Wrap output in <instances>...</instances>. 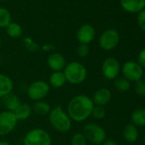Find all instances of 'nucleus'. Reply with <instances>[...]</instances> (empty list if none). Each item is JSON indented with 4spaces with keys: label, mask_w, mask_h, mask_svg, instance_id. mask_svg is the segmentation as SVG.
I'll list each match as a JSON object with an SVG mask.
<instances>
[{
    "label": "nucleus",
    "mask_w": 145,
    "mask_h": 145,
    "mask_svg": "<svg viewBox=\"0 0 145 145\" xmlns=\"http://www.w3.org/2000/svg\"><path fill=\"white\" fill-rule=\"evenodd\" d=\"M94 106V103L89 96L80 94L70 99L67 105L66 112L72 121L81 123L91 116Z\"/></svg>",
    "instance_id": "1"
},
{
    "label": "nucleus",
    "mask_w": 145,
    "mask_h": 145,
    "mask_svg": "<svg viewBox=\"0 0 145 145\" xmlns=\"http://www.w3.org/2000/svg\"><path fill=\"white\" fill-rule=\"evenodd\" d=\"M48 120L51 127L61 133L69 131L72 125V121L67 113L60 105L51 108L48 114Z\"/></svg>",
    "instance_id": "2"
},
{
    "label": "nucleus",
    "mask_w": 145,
    "mask_h": 145,
    "mask_svg": "<svg viewBox=\"0 0 145 145\" xmlns=\"http://www.w3.org/2000/svg\"><path fill=\"white\" fill-rule=\"evenodd\" d=\"M62 72L67 83L74 86L82 84L87 77L86 67L77 61H72L67 63Z\"/></svg>",
    "instance_id": "3"
},
{
    "label": "nucleus",
    "mask_w": 145,
    "mask_h": 145,
    "mask_svg": "<svg viewBox=\"0 0 145 145\" xmlns=\"http://www.w3.org/2000/svg\"><path fill=\"white\" fill-rule=\"evenodd\" d=\"M50 133L42 128H33L28 131L23 137V145H51Z\"/></svg>",
    "instance_id": "4"
},
{
    "label": "nucleus",
    "mask_w": 145,
    "mask_h": 145,
    "mask_svg": "<svg viewBox=\"0 0 145 145\" xmlns=\"http://www.w3.org/2000/svg\"><path fill=\"white\" fill-rule=\"evenodd\" d=\"M82 132L86 137L87 141L94 145L103 144L107 139L105 130L96 123H88L85 125Z\"/></svg>",
    "instance_id": "5"
},
{
    "label": "nucleus",
    "mask_w": 145,
    "mask_h": 145,
    "mask_svg": "<svg viewBox=\"0 0 145 145\" xmlns=\"http://www.w3.org/2000/svg\"><path fill=\"white\" fill-rule=\"evenodd\" d=\"M50 86L48 82L44 80H36L31 83L27 89V95L33 102L44 100L50 93Z\"/></svg>",
    "instance_id": "6"
},
{
    "label": "nucleus",
    "mask_w": 145,
    "mask_h": 145,
    "mask_svg": "<svg viewBox=\"0 0 145 145\" xmlns=\"http://www.w3.org/2000/svg\"><path fill=\"white\" fill-rule=\"evenodd\" d=\"M18 122L13 112L8 110L0 112V137L11 133L16 128Z\"/></svg>",
    "instance_id": "7"
},
{
    "label": "nucleus",
    "mask_w": 145,
    "mask_h": 145,
    "mask_svg": "<svg viewBox=\"0 0 145 145\" xmlns=\"http://www.w3.org/2000/svg\"><path fill=\"white\" fill-rule=\"evenodd\" d=\"M120 70L124 78L130 82H137L143 76V68L137 62L132 61L125 62Z\"/></svg>",
    "instance_id": "8"
},
{
    "label": "nucleus",
    "mask_w": 145,
    "mask_h": 145,
    "mask_svg": "<svg viewBox=\"0 0 145 145\" xmlns=\"http://www.w3.org/2000/svg\"><path fill=\"white\" fill-rule=\"evenodd\" d=\"M120 42V34L115 29H108L104 31L99 38L100 47L106 51L116 48Z\"/></svg>",
    "instance_id": "9"
},
{
    "label": "nucleus",
    "mask_w": 145,
    "mask_h": 145,
    "mask_svg": "<svg viewBox=\"0 0 145 145\" xmlns=\"http://www.w3.org/2000/svg\"><path fill=\"white\" fill-rule=\"evenodd\" d=\"M120 72V62L114 57H108L104 60L102 65V72L104 78L109 80H115Z\"/></svg>",
    "instance_id": "10"
},
{
    "label": "nucleus",
    "mask_w": 145,
    "mask_h": 145,
    "mask_svg": "<svg viewBox=\"0 0 145 145\" xmlns=\"http://www.w3.org/2000/svg\"><path fill=\"white\" fill-rule=\"evenodd\" d=\"M96 31L95 28L90 24L82 25L76 33V38L80 44H89L91 43L95 38Z\"/></svg>",
    "instance_id": "11"
},
{
    "label": "nucleus",
    "mask_w": 145,
    "mask_h": 145,
    "mask_svg": "<svg viewBox=\"0 0 145 145\" xmlns=\"http://www.w3.org/2000/svg\"><path fill=\"white\" fill-rule=\"evenodd\" d=\"M66 64V59L61 53L53 52L47 57V65L52 72L63 71Z\"/></svg>",
    "instance_id": "12"
},
{
    "label": "nucleus",
    "mask_w": 145,
    "mask_h": 145,
    "mask_svg": "<svg viewBox=\"0 0 145 145\" xmlns=\"http://www.w3.org/2000/svg\"><path fill=\"white\" fill-rule=\"evenodd\" d=\"M111 97L112 93L110 90L105 87H102L95 91L91 99L94 103V105L104 107L109 103V101L111 100Z\"/></svg>",
    "instance_id": "13"
},
{
    "label": "nucleus",
    "mask_w": 145,
    "mask_h": 145,
    "mask_svg": "<svg viewBox=\"0 0 145 145\" xmlns=\"http://www.w3.org/2000/svg\"><path fill=\"white\" fill-rule=\"evenodd\" d=\"M123 10L129 13H139L145 7V0H120Z\"/></svg>",
    "instance_id": "14"
},
{
    "label": "nucleus",
    "mask_w": 145,
    "mask_h": 145,
    "mask_svg": "<svg viewBox=\"0 0 145 145\" xmlns=\"http://www.w3.org/2000/svg\"><path fill=\"white\" fill-rule=\"evenodd\" d=\"M13 80L6 74L0 72V100L8 94L13 92Z\"/></svg>",
    "instance_id": "15"
},
{
    "label": "nucleus",
    "mask_w": 145,
    "mask_h": 145,
    "mask_svg": "<svg viewBox=\"0 0 145 145\" xmlns=\"http://www.w3.org/2000/svg\"><path fill=\"white\" fill-rule=\"evenodd\" d=\"M1 102L5 110L10 111V112H14L22 103L18 96L16 94H14L13 92L3 97L1 99Z\"/></svg>",
    "instance_id": "16"
},
{
    "label": "nucleus",
    "mask_w": 145,
    "mask_h": 145,
    "mask_svg": "<svg viewBox=\"0 0 145 145\" xmlns=\"http://www.w3.org/2000/svg\"><path fill=\"white\" fill-rule=\"evenodd\" d=\"M18 121H24L30 118L33 114L32 106L28 103H21V105L13 112Z\"/></svg>",
    "instance_id": "17"
},
{
    "label": "nucleus",
    "mask_w": 145,
    "mask_h": 145,
    "mask_svg": "<svg viewBox=\"0 0 145 145\" xmlns=\"http://www.w3.org/2000/svg\"><path fill=\"white\" fill-rule=\"evenodd\" d=\"M66 83H67V81H66V79H65V76L63 74L62 71L52 72V74L49 77L48 84L50 87L59 89V88H61L62 86H64Z\"/></svg>",
    "instance_id": "18"
},
{
    "label": "nucleus",
    "mask_w": 145,
    "mask_h": 145,
    "mask_svg": "<svg viewBox=\"0 0 145 145\" xmlns=\"http://www.w3.org/2000/svg\"><path fill=\"white\" fill-rule=\"evenodd\" d=\"M123 137L128 142H134L138 138V131L133 124H128L123 130Z\"/></svg>",
    "instance_id": "19"
},
{
    "label": "nucleus",
    "mask_w": 145,
    "mask_h": 145,
    "mask_svg": "<svg viewBox=\"0 0 145 145\" xmlns=\"http://www.w3.org/2000/svg\"><path fill=\"white\" fill-rule=\"evenodd\" d=\"M32 108L33 113L38 115H48L50 111L51 110L50 104L44 100L34 102L33 105L32 106Z\"/></svg>",
    "instance_id": "20"
},
{
    "label": "nucleus",
    "mask_w": 145,
    "mask_h": 145,
    "mask_svg": "<svg viewBox=\"0 0 145 145\" xmlns=\"http://www.w3.org/2000/svg\"><path fill=\"white\" fill-rule=\"evenodd\" d=\"M131 120L134 125L145 126V108H137L134 110L131 114Z\"/></svg>",
    "instance_id": "21"
},
{
    "label": "nucleus",
    "mask_w": 145,
    "mask_h": 145,
    "mask_svg": "<svg viewBox=\"0 0 145 145\" xmlns=\"http://www.w3.org/2000/svg\"><path fill=\"white\" fill-rule=\"evenodd\" d=\"M6 33L9 37L12 39L20 38L22 34V28L21 25L17 22H10L6 27Z\"/></svg>",
    "instance_id": "22"
},
{
    "label": "nucleus",
    "mask_w": 145,
    "mask_h": 145,
    "mask_svg": "<svg viewBox=\"0 0 145 145\" xmlns=\"http://www.w3.org/2000/svg\"><path fill=\"white\" fill-rule=\"evenodd\" d=\"M11 22L10 11L4 7H0V28H5Z\"/></svg>",
    "instance_id": "23"
},
{
    "label": "nucleus",
    "mask_w": 145,
    "mask_h": 145,
    "mask_svg": "<svg viewBox=\"0 0 145 145\" xmlns=\"http://www.w3.org/2000/svg\"><path fill=\"white\" fill-rule=\"evenodd\" d=\"M114 86L116 90L121 92H125L130 90L131 83L125 78H116L114 82Z\"/></svg>",
    "instance_id": "24"
},
{
    "label": "nucleus",
    "mask_w": 145,
    "mask_h": 145,
    "mask_svg": "<svg viewBox=\"0 0 145 145\" xmlns=\"http://www.w3.org/2000/svg\"><path fill=\"white\" fill-rule=\"evenodd\" d=\"M88 141L83 132H76L72 136L70 145H87Z\"/></svg>",
    "instance_id": "25"
},
{
    "label": "nucleus",
    "mask_w": 145,
    "mask_h": 145,
    "mask_svg": "<svg viewBox=\"0 0 145 145\" xmlns=\"http://www.w3.org/2000/svg\"><path fill=\"white\" fill-rule=\"evenodd\" d=\"M106 115V110L104 108V107H102V106H97L95 105L93 109H92V112H91V116L94 118V119H97V120H102L105 117Z\"/></svg>",
    "instance_id": "26"
},
{
    "label": "nucleus",
    "mask_w": 145,
    "mask_h": 145,
    "mask_svg": "<svg viewBox=\"0 0 145 145\" xmlns=\"http://www.w3.org/2000/svg\"><path fill=\"white\" fill-rule=\"evenodd\" d=\"M135 91L140 97L145 96V81L144 80H138L135 84Z\"/></svg>",
    "instance_id": "27"
},
{
    "label": "nucleus",
    "mask_w": 145,
    "mask_h": 145,
    "mask_svg": "<svg viewBox=\"0 0 145 145\" xmlns=\"http://www.w3.org/2000/svg\"><path fill=\"white\" fill-rule=\"evenodd\" d=\"M77 54L81 58H84V57H86L89 54V51H90V49H89V46L88 44H80L79 46L77 47Z\"/></svg>",
    "instance_id": "28"
},
{
    "label": "nucleus",
    "mask_w": 145,
    "mask_h": 145,
    "mask_svg": "<svg viewBox=\"0 0 145 145\" xmlns=\"http://www.w3.org/2000/svg\"><path fill=\"white\" fill-rule=\"evenodd\" d=\"M137 24L142 30L145 32V10L140 11L137 16Z\"/></svg>",
    "instance_id": "29"
},
{
    "label": "nucleus",
    "mask_w": 145,
    "mask_h": 145,
    "mask_svg": "<svg viewBox=\"0 0 145 145\" xmlns=\"http://www.w3.org/2000/svg\"><path fill=\"white\" fill-rule=\"evenodd\" d=\"M137 63L142 67V68H145V48L142 49L139 54H138V56H137Z\"/></svg>",
    "instance_id": "30"
},
{
    "label": "nucleus",
    "mask_w": 145,
    "mask_h": 145,
    "mask_svg": "<svg viewBox=\"0 0 145 145\" xmlns=\"http://www.w3.org/2000/svg\"><path fill=\"white\" fill-rule=\"evenodd\" d=\"M25 44L27 45V48L29 50H36L38 49V45L29 38H27L25 39Z\"/></svg>",
    "instance_id": "31"
},
{
    "label": "nucleus",
    "mask_w": 145,
    "mask_h": 145,
    "mask_svg": "<svg viewBox=\"0 0 145 145\" xmlns=\"http://www.w3.org/2000/svg\"><path fill=\"white\" fill-rule=\"evenodd\" d=\"M42 50L45 52H50L54 50V46L50 44H46L42 46Z\"/></svg>",
    "instance_id": "32"
},
{
    "label": "nucleus",
    "mask_w": 145,
    "mask_h": 145,
    "mask_svg": "<svg viewBox=\"0 0 145 145\" xmlns=\"http://www.w3.org/2000/svg\"><path fill=\"white\" fill-rule=\"evenodd\" d=\"M103 145H117V143H116L115 141H114L112 139H106L103 142Z\"/></svg>",
    "instance_id": "33"
},
{
    "label": "nucleus",
    "mask_w": 145,
    "mask_h": 145,
    "mask_svg": "<svg viewBox=\"0 0 145 145\" xmlns=\"http://www.w3.org/2000/svg\"><path fill=\"white\" fill-rule=\"evenodd\" d=\"M0 145H11V144L9 142H7V141L2 140V141H0Z\"/></svg>",
    "instance_id": "34"
},
{
    "label": "nucleus",
    "mask_w": 145,
    "mask_h": 145,
    "mask_svg": "<svg viewBox=\"0 0 145 145\" xmlns=\"http://www.w3.org/2000/svg\"><path fill=\"white\" fill-rule=\"evenodd\" d=\"M1 64H2V58H1V56H0V67H1Z\"/></svg>",
    "instance_id": "35"
},
{
    "label": "nucleus",
    "mask_w": 145,
    "mask_h": 145,
    "mask_svg": "<svg viewBox=\"0 0 145 145\" xmlns=\"http://www.w3.org/2000/svg\"><path fill=\"white\" fill-rule=\"evenodd\" d=\"M0 1H6V0H0Z\"/></svg>",
    "instance_id": "36"
},
{
    "label": "nucleus",
    "mask_w": 145,
    "mask_h": 145,
    "mask_svg": "<svg viewBox=\"0 0 145 145\" xmlns=\"http://www.w3.org/2000/svg\"><path fill=\"white\" fill-rule=\"evenodd\" d=\"M144 81H145V74H144Z\"/></svg>",
    "instance_id": "37"
},
{
    "label": "nucleus",
    "mask_w": 145,
    "mask_h": 145,
    "mask_svg": "<svg viewBox=\"0 0 145 145\" xmlns=\"http://www.w3.org/2000/svg\"><path fill=\"white\" fill-rule=\"evenodd\" d=\"M144 143H145V136H144Z\"/></svg>",
    "instance_id": "38"
},
{
    "label": "nucleus",
    "mask_w": 145,
    "mask_h": 145,
    "mask_svg": "<svg viewBox=\"0 0 145 145\" xmlns=\"http://www.w3.org/2000/svg\"><path fill=\"white\" fill-rule=\"evenodd\" d=\"M16 145H23V144H16Z\"/></svg>",
    "instance_id": "39"
}]
</instances>
